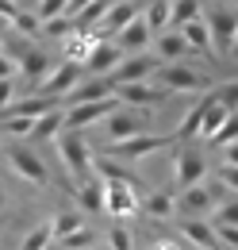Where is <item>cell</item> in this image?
Segmentation results:
<instances>
[{
	"mask_svg": "<svg viewBox=\"0 0 238 250\" xmlns=\"http://www.w3.org/2000/svg\"><path fill=\"white\" fill-rule=\"evenodd\" d=\"M12 89H16V77H8V81H0V108L12 100Z\"/></svg>",
	"mask_w": 238,
	"mask_h": 250,
	"instance_id": "obj_44",
	"label": "cell"
},
{
	"mask_svg": "<svg viewBox=\"0 0 238 250\" xmlns=\"http://www.w3.org/2000/svg\"><path fill=\"white\" fill-rule=\"evenodd\" d=\"M46 250H61V247H58V243H50V247H46Z\"/></svg>",
	"mask_w": 238,
	"mask_h": 250,
	"instance_id": "obj_49",
	"label": "cell"
},
{
	"mask_svg": "<svg viewBox=\"0 0 238 250\" xmlns=\"http://www.w3.org/2000/svg\"><path fill=\"white\" fill-rule=\"evenodd\" d=\"M8 166H12V173H20L31 185H46V166H42V158L35 154V150H27V146H12V150H8Z\"/></svg>",
	"mask_w": 238,
	"mask_h": 250,
	"instance_id": "obj_8",
	"label": "cell"
},
{
	"mask_svg": "<svg viewBox=\"0 0 238 250\" xmlns=\"http://www.w3.org/2000/svg\"><path fill=\"white\" fill-rule=\"evenodd\" d=\"M0 139H4V131H0Z\"/></svg>",
	"mask_w": 238,
	"mask_h": 250,
	"instance_id": "obj_53",
	"label": "cell"
},
{
	"mask_svg": "<svg viewBox=\"0 0 238 250\" xmlns=\"http://www.w3.org/2000/svg\"><path fill=\"white\" fill-rule=\"evenodd\" d=\"M169 12H173L169 0H150L146 4V27L150 31H165L169 27Z\"/></svg>",
	"mask_w": 238,
	"mask_h": 250,
	"instance_id": "obj_26",
	"label": "cell"
},
{
	"mask_svg": "<svg viewBox=\"0 0 238 250\" xmlns=\"http://www.w3.org/2000/svg\"><path fill=\"white\" fill-rule=\"evenodd\" d=\"M96 173L104 177V181H127V185H135V188H146L135 173H127L123 166H116V162H96Z\"/></svg>",
	"mask_w": 238,
	"mask_h": 250,
	"instance_id": "obj_27",
	"label": "cell"
},
{
	"mask_svg": "<svg viewBox=\"0 0 238 250\" xmlns=\"http://www.w3.org/2000/svg\"><path fill=\"white\" fill-rule=\"evenodd\" d=\"M231 4H235V8H238V0H231Z\"/></svg>",
	"mask_w": 238,
	"mask_h": 250,
	"instance_id": "obj_51",
	"label": "cell"
},
{
	"mask_svg": "<svg viewBox=\"0 0 238 250\" xmlns=\"http://www.w3.org/2000/svg\"><path fill=\"white\" fill-rule=\"evenodd\" d=\"M16 16H20V4H16V0H0V20L16 23Z\"/></svg>",
	"mask_w": 238,
	"mask_h": 250,
	"instance_id": "obj_41",
	"label": "cell"
},
{
	"mask_svg": "<svg viewBox=\"0 0 238 250\" xmlns=\"http://www.w3.org/2000/svg\"><path fill=\"white\" fill-rule=\"evenodd\" d=\"M39 4H42V0H27V8H39Z\"/></svg>",
	"mask_w": 238,
	"mask_h": 250,
	"instance_id": "obj_48",
	"label": "cell"
},
{
	"mask_svg": "<svg viewBox=\"0 0 238 250\" xmlns=\"http://www.w3.org/2000/svg\"><path fill=\"white\" fill-rule=\"evenodd\" d=\"M227 166H238V143H231V146H227Z\"/></svg>",
	"mask_w": 238,
	"mask_h": 250,
	"instance_id": "obj_46",
	"label": "cell"
},
{
	"mask_svg": "<svg viewBox=\"0 0 238 250\" xmlns=\"http://www.w3.org/2000/svg\"><path fill=\"white\" fill-rule=\"evenodd\" d=\"M161 81H165V89L169 93H196V89H204V77L200 73H192L188 65H165L161 69Z\"/></svg>",
	"mask_w": 238,
	"mask_h": 250,
	"instance_id": "obj_12",
	"label": "cell"
},
{
	"mask_svg": "<svg viewBox=\"0 0 238 250\" xmlns=\"http://www.w3.org/2000/svg\"><path fill=\"white\" fill-rule=\"evenodd\" d=\"M119 4H127V0H119Z\"/></svg>",
	"mask_w": 238,
	"mask_h": 250,
	"instance_id": "obj_52",
	"label": "cell"
},
{
	"mask_svg": "<svg viewBox=\"0 0 238 250\" xmlns=\"http://www.w3.org/2000/svg\"><path fill=\"white\" fill-rule=\"evenodd\" d=\"M154 65L158 62H154L150 54H131V58H123V62L108 73V85H112V89H119V85H142L150 73H154Z\"/></svg>",
	"mask_w": 238,
	"mask_h": 250,
	"instance_id": "obj_4",
	"label": "cell"
},
{
	"mask_svg": "<svg viewBox=\"0 0 238 250\" xmlns=\"http://www.w3.org/2000/svg\"><path fill=\"white\" fill-rule=\"evenodd\" d=\"M180 35H184V42H188L192 50H211V46H215V42H211L208 20H192L188 27H180Z\"/></svg>",
	"mask_w": 238,
	"mask_h": 250,
	"instance_id": "obj_20",
	"label": "cell"
},
{
	"mask_svg": "<svg viewBox=\"0 0 238 250\" xmlns=\"http://www.w3.org/2000/svg\"><path fill=\"white\" fill-rule=\"evenodd\" d=\"M77 85H81V65H77V62H61L58 69L42 81V93H46V96H61V100H65Z\"/></svg>",
	"mask_w": 238,
	"mask_h": 250,
	"instance_id": "obj_11",
	"label": "cell"
},
{
	"mask_svg": "<svg viewBox=\"0 0 238 250\" xmlns=\"http://www.w3.org/2000/svg\"><path fill=\"white\" fill-rule=\"evenodd\" d=\"M104 96H112V85H108V77H96L89 85H77L73 93L65 96V104L77 108V104H96V100H104Z\"/></svg>",
	"mask_w": 238,
	"mask_h": 250,
	"instance_id": "obj_15",
	"label": "cell"
},
{
	"mask_svg": "<svg viewBox=\"0 0 238 250\" xmlns=\"http://www.w3.org/2000/svg\"><path fill=\"white\" fill-rule=\"evenodd\" d=\"M104 124H108V139H112V143H127V139L146 135V116H142V112H131V108L112 112Z\"/></svg>",
	"mask_w": 238,
	"mask_h": 250,
	"instance_id": "obj_5",
	"label": "cell"
},
{
	"mask_svg": "<svg viewBox=\"0 0 238 250\" xmlns=\"http://www.w3.org/2000/svg\"><path fill=\"white\" fill-rule=\"evenodd\" d=\"M219 188H223V181H215V185H192V188H184L180 192V200H177V212L180 216H188V219H200L204 212H211V204L219 200Z\"/></svg>",
	"mask_w": 238,
	"mask_h": 250,
	"instance_id": "obj_6",
	"label": "cell"
},
{
	"mask_svg": "<svg viewBox=\"0 0 238 250\" xmlns=\"http://www.w3.org/2000/svg\"><path fill=\"white\" fill-rule=\"evenodd\" d=\"M158 46H161V58H169V62H177L180 54H188V50H192V46L184 42V35H180V31L161 35V42H158Z\"/></svg>",
	"mask_w": 238,
	"mask_h": 250,
	"instance_id": "obj_28",
	"label": "cell"
},
{
	"mask_svg": "<svg viewBox=\"0 0 238 250\" xmlns=\"http://www.w3.org/2000/svg\"><path fill=\"white\" fill-rule=\"evenodd\" d=\"M219 250H235V247H219Z\"/></svg>",
	"mask_w": 238,
	"mask_h": 250,
	"instance_id": "obj_50",
	"label": "cell"
},
{
	"mask_svg": "<svg viewBox=\"0 0 238 250\" xmlns=\"http://www.w3.org/2000/svg\"><path fill=\"white\" fill-rule=\"evenodd\" d=\"M104 208L116 219L135 216V212L142 208V204H139V188L127 185V181H104Z\"/></svg>",
	"mask_w": 238,
	"mask_h": 250,
	"instance_id": "obj_3",
	"label": "cell"
},
{
	"mask_svg": "<svg viewBox=\"0 0 238 250\" xmlns=\"http://www.w3.org/2000/svg\"><path fill=\"white\" fill-rule=\"evenodd\" d=\"M208 27H211V42L223 50V54H231L238 46V8L231 4V8H211V16H208Z\"/></svg>",
	"mask_w": 238,
	"mask_h": 250,
	"instance_id": "obj_1",
	"label": "cell"
},
{
	"mask_svg": "<svg viewBox=\"0 0 238 250\" xmlns=\"http://www.w3.org/2000/svg\"><path fill=\"white\" fill-rule=\"evenodd\" d=\"M150 250H177L173 243H158V247H150Z\"/></svg>",
	"mask_w": 238,
	"mask_h": 250,
	"instance_id": "obj_47",
	"label": "cell"
},
{
	"mask_svg": "<svg viewBox=\"0 0 238 250\" xmlns=\"http://www.w3.org/2000/svg\"><path fill=\"white\" fill-rule=\"evenodd\" d=\"M8 77H16V62L0 50V81H8Z\"/></svg>",
	"mask_w": 238,
	"mask_h": 250,
	"instance_id": "obj_42",
	"label": "cell"
},
{
	"mask_svg": "<svg viewBox=\"0 0 238 250\" xmlns=\"http://www.w3.org/2000/svg\"><path fill=\"white\" fill-rule=\"evenodd\" d=\"M227 116H231V112H227V108L215 100L208 112H204V120H200V135H204V139H215V135H219V127L227 124Z\"/></svg>",
	"mask_w": 238,
	"mask_h": 250,
	"instance_id": "obj_25",
	"label": "cell"
},
{
	"mask_svg": "<svg viewBox=\"0 0 238 250\" xmlns=\"http://www.w3.org/2000/svg\"><path fill=\"white\" fill-rule=\"evenodd\" d=\"M112 112H119L116 96H104V100H96V104H77V108L65 112V127H69V131H81V127L96 124V120H108Z\"/></svg>",
	"mask_w": 238,
	"mask_h": 250,
	"instance_id": "obj_7",
	"label": "cell"
},
{
	"mask_svg": "<svg viewBox=\"0 0 238 250\" xmlns=\"http://www.w3.org/2000/svg\"><path fill=\"white\" fill-rule=\"evenodd\" d=\"M215 235H219L223 247H235L238 250V227H231V223H215Z\"/></svg>",
	"mask_w": 238,
	"mask_h": 250,
	"instance_id": "obj_39",
	"label": "cell"
},
{
	"mask_svg": "<svg viewBox=\"0 0 238 250\" xmlns=\"http://www.w3.org/2000/svg\"><path fill=\"white\" fill-rule=\"evenodd\" d=\"M42 31L46 35H61V39H69V35H77V20L73 16H58V20H50V23H42Z\"/></svg>",
	"mask_w": 238,
	"mask_h": 250,
	"instance_id": "obj_33",
	"label": "cell"
},
{
	"mask_svg": "<svg viewBox=\"0 0 238 250\" xmlns=\"http://www.w3.org/2000/svg\"><path fill=\"white\" fill-rule=\"evenodd\" d=\"M89 4H92V0H69V12H65V16H77V12H85Z\"/></svg>",
	"mask_w": 238,
	"mask_h": 250,
	"instance_id": "obj_45",
	"label": "cell"
},
{
	"mask_svg": "<svg viewBox=\"0 0 238 250\" xmlns=\"http://www.w3.org/2000/svg\"><path fill=\"white\" fill-rule=\"evenodd\" d=\"M161 146H169V139H165V135H139V139H127V143H112V158L135 162V158L158 154Z\"/></svg>",
	"mask_w": 238,
	"mask_h": 250,
	"instance_id": "obj_9",
	"label": "cell"
},
{
	"mask_svg": "<svg viewBox=\"0 0 238 250\" xmlns=\"http://www.w3.org/2000/svg\"><path fill=\"white\" fill-rule=\"evenodd\" d=\"M0 131H4V135H20V139H23V135L35 131V120H27V116H12V120H0Z\"/></svg>",
	"mask_w": 238,
	"mask_h": 250,
	"instance_id": "obj_35",
	"label": "cell"
},
{
	"mask_svg": "<svg viewBox=\"0 0 238 250\" xmlns=\"http://www.w3.org/2000/svg\"><path fill=\"white\" fill-rule=\"evenodd\" d=\"M0 46H4V42H0Z\"/></svg>",
	"mask_w": 238,
	"mask_h": 250,
	"instance_id": "obj_54",
	"label": "cell"
},
{
	"mask_svg": "<svg viewBox=\"0 0 238 250\" xmlns=\"http://www.w3.org/2000/svg\"><path fill=\"white\" fill-rule=\"evenodd\" d=\"M81 208L85 212H104V181H92V177L81 181Z\"/></svg>",
	"mask_w": 238,
	"mask_h": 250,
	"instance_id": "obj_24",
	"label": "cell"
},
{
	"mask_svg": "<svg viewBox=\"0 0 238 250\" xmlns=\"http://www.w3.org/2000/svg\"><path fill=\"white\" fill-rule=\"evenodd\" d=\"M119 54H123V50H119L116 42H96L92 54H89V62H85V69H116Z\"/></svg>",
	"mask_w": 238,
	"mask_h": 250,
	"instance_id": "obj_18",
	"label": "cell"
},
{
	"mask_svg": "<svg viewBox=\"0 0 238 250\" xmlns=\"http://www.w3.org/2000/svg\"><path fill=\"white\" fill-rule=\"evenodd\" d=\"M142 212H146V216H158V219H165L169 212H177V200L169 196V188H161V192H150L146 200H142Z\"/></svg>",
	"mask_w": 238,
	"mask_h": 250,
	"instance_id": "obj_22",
	"label": "cell"
},
{
	"mask_svg": "<svg viewBox=\"0 0 238 250\" xmlns=\"http://www.w3.org/2000/svg\"><path fill=\"white\" fill-rule=\"evenodd\" d=\"M211 223H231V227H238V200L223 204V208L215 212V219H211Z\"/></svg>",
	"mask_w": 238,
	"mask_h": 250,
	"instance_id": "obj_38",
	"label": "cell"
},
{
	"mask_svg": "<svg viewBox=\"0 0 238 250\" xmlns=\"http://www.w3.org/2000/svg\"><path fill=\"white\" fill-rule=\"evenodd\" d=\"M92 243H96V235H92L89 227H81V231H73V235L58 239V247H61V250H89Z\"/></svg>",
	"mask_w": 238,
	"mask_h": 250,
	"instance_id": "obj_32",
	"label": "cell"
},
{
	"mask_svg": "<svg viewBox=\"0 0 238 250\" xmlns=\"http://www.w3.org/2000/svg\"><path fill=\"white\" fill-rule=\"evenodd\" d=\"M35 12H39V20H42V23H50V20H58V16L69 12V0H42Z\"/></svg>",
	"mask_w": 238,
	"mask_h": 250,
	"instance_id": "obj_34",
	"label": "cell"
},
{
	"mask_svg": "<svg viewBox=\"0 0 238 250\" xmlns=\"http://www.w3.org/2000/svg\"><path fill=\"white\" fill-rule=\"evenodd\" d=\"M150 39H154V31L146 27V20H131V23H127V27L116 35V46H119V50H131V54H139V50L146 46Z\"/></svg>",
	"mask_w": 238,
	"mask_h": 250,
	"instance_id": "obj_14",
	"label": "cell"
},
{
	"mask_svg": "<svg viewBox=\"0 0 238 250\" xmlns=\"http://www.w3.org/2000/svg\"><path fill=\"white\" fill-rule=\"evenodd\" d=\"M211 104H215V93L204 96L196 108H188V116H184V120H180V127H177V139H192V135H200V120H204V112H208Z\"/></svg>",
	"mask_w": 238,
	"mask_h": 250,
	"instance_id": "obj_19",
	"label": "cell"
},
{
	"mask_svg": "<svg viewBox=\"0 0 238 250\" xmlns=\"http://www.w3.org/2000/svg\"><path fill=\"white\" fill-rule=\"evenodd\" d=\"M61 127H65V112H61V108H54V112H46V116H39V120H35L31 139H54Z\"/></svg>",
	"mask_w": 238,
	"mask_h": 250,
	"instance_id": "obj_21",
	"label": "cell"
},
{
	"mask_svg": "<svg viewBox=\"0 0 238 250\" xmlns=\"http://www.w3.org/2000/svg\"><path fill=\"white\" fill-rule=\"evenodd\" d=\"M219 181H223V185H231V188H238V166H223Z\"/></svg>",
	"mask_w": 238,
	"mask_h": 250,
	"instance_id": "obj_43",
	"label": "cell"
},
{
	"mask_svg": "<svg viewBox=\"0 0 238 250\" xmlns=\"http://www.w3.org/2000/svg\"><path fill=\"white\" fill-rule=\"evenodd\" d=\"M50 223H54V239H65V235H73V231L85 227V219L77 216V212H61V216H54Z\"/></svg>",
	"mask_w": 238,
	"mask_h": 250,
	"instance_id": "obj_30",
	"label": "cell"
},
{
	"mask_svg": "<svg viewBox=\"0 0 238 250\" xmlns=\"http://www.w3.org/2000/svg\"><path fill=\"white\" fill-rule=\"evenodd\" d=\"M112 250H135V247H131L127 227H116V231H112Z\"/></svg>",
	"mask_w": 238,
	"mask_h": 250,
	"instance_id": "obj_40",
	"label": "cell"
},
{
	"mask_svg": "<svg viewBox=\"0 0 238 250\" xmlns=\"http://www.w3.org/2000/svg\"><path fill=\"white\" fill-rule=\"evenodd\" d=\"M173 4V12H169V23L173 27H188L192 20H200V0H169Z\"/></svg>",
	"mask_w": 238,
	"mask_h": 250,
	"instance_id": "obj_23",
	"label": "cell"
},
{
	"mask_svg": "<svg viewBox=\"0 0 238 250\" xmlns=\"http://www.w3.org/2000/svg\"><path fill=\"white\" fill-rule=\"evenodd\" d=\"M180 235L184 239H192L196 247H204V250H219L223 243H219V235H215V223H208V219H180Z\"/></svg>",
	"mask_w": 238,
	"mask_h": 250,
	"instance_id": "obj_13",
	"label": "cell"
},
{
	"mask_svg": "<svg viewBox=\"0 0 238 250\" xmlns=\"http://www.w3.org/2000/svg\"><path fill=\"white\" fill-rule=\"evenodd\" d=\"M204 173H208L204 154H200V150H192V146H184V150L177 154V188L184 192V188L200 185V181H204Z\"/></svg>",
	"mask_w": 238,
	"mask_h": 250,
	"instance_id": "obj_10",
	"label": "cell"
},
{
	"mask_svg": "<svg viewBox=\"0 0 238 250\" xmlns=\"http://www.w3.org/2000/svg\"><path fill=\"white\" fill-rule=\"evenodd\" d=\"M211 143H219V146H231V143H238V112H231V116H227V124L219 127V135H215Z\"/></svg>",
	"mask_w": 238,
	"mask_h": 250,
	"instance_id": "obj_36",
	"label": "cell"
},
{
	"mask_svg": "<svg viewBox=\"0 0 238 250\" xmlns=\"http://www.w3.org/2000/svg\"><path fill=\"white\" fill-rule=\"evenodd\" d=\"M50 243H54V223H42V227H35L27 239H23L20 250H46Z\"/></svg>",
	"mask_w": 238,
	"mask_h": 250,
	"instance_id": "obj_29",
	"label": "cell"
},
{
	"mask_svg": "<svg viewBox=\"0 0 238 250\" xmlns=\"http://www.w3.org/2000/svg\"><path fill=\"white\" fill-rule=\"evenodd\" d=\"M92 46H96V39H92L89 31H77V35H69V39H65V62H77V65H85V62H89V54H92Z\"/></svg>",
	"mask_w": 238,
	"mask_h": 250,
	"instance_id": "obj_17",
	"label": "cell"
},
{
	"mask_svg": "<svg viewBox=\"0 0 238 250\" xmlns=\"http://www.w3.org/2000/svg\"><path fill=\"white\" fill-rule=\"evenodd\" d=\"M112 96H116L119 104H161L165 96L158 93V89H150V85H119V89H112Z\"/></svg>",
	"mask_w": 238,
	"mask_h": 250,
	"instance_id": "obj_16",
	"label": "cell"
},
{
	"mask_svg": "<svg viewBox=\"0 0 238 250\" xmlns=\"http://www.w3.org/2000/svg\"><path fill=\"white\" fill-rule=\"evenodd\" d=\"M12 27L23 35V39H31V35L42 31V20H39V12H23V8H20V16H16V23H12Z\"/></svg>",
	"mask_w": 238,
	"mask_h": 250,
	"instance_id": "obj_31",
	"label": "cell"
},
{
	"mask_svg": "<svg viewBox=\"0 0 238 250\" xmlns=\"http://www.w3.org/2000/svg\"><path fill=\"white\" fill-rule=\"evenodd\" d=\"M215 100H219L227 112H238V81L223 85V89H215Z\"/></svg>",
	"mask_w": 238,
	"mask_h": 250,
	"instance_id": "obj_37",
	"label": "cell"
},
{
	"mask_svg": "<svg viewBox=\"0 0 238 250\" xmlns=\"http://www.w3.org/2000/svg\"><path fill=\"white\" fill-rule=\"evenodd\" d=\"M58 154L61 162H65V169L73 173V177H89L92 162H89V146H85V139H81V131H65V135H58Z\"/></svg>",
	"mask_w": 238,
	"mask_h": 250,
	"instance_id": "obj_2",
	"label": "cell"
}]
</instances>
